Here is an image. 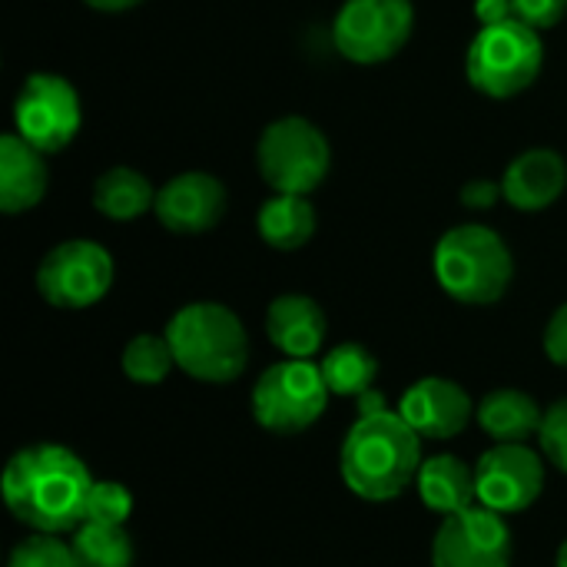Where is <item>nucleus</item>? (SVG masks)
I'll list each match as a JSON object with an SVG mask.
<instances>
[{
  "label": "nucleus",
  "mask_w": 567,
  "mask_h": 567,
  "mask_svg": "<svg viewBox=\"0 0 567 567\" xmlns=\"http://www.w3.org/2000/svg\"><path fill=\"white\" fill-rule=\"evenodd\" d=\"M50 169L40 150H33L20 133L0 136V209L7 216L30 213L47 196Z\"/></svg>",
  "instance_id": "17"
},
{
  "label": "nucleus",
  "mask_w": 567,
  "mask_h": 567,
  "mask_svg": "<svg viewBox=\"0 0 567 567\" xmlns=\"http://www.w3.org/2000/svg\"><path fill=\"white\" fill-rule=\"evenodd\" d=\"M478 505L498 515L532 508L545 492V465L528 445H495L475 465Z\"/></svg>",
  "instance_id": "12"
},
{
  "label": "nucleus",
  "mask_w": 567,
  "mask_h": 567,
  "mask_svg": "<svg viewBox=\"0 0 567 567\" xmlns=\"http://www.w3.org/2000/svg\"><path fill=\"white\" fill-rule=\"evenodd\" d=\"M545 412L522 389H495L478 405V425L495 445H528L542 432Z\"/></svg>",
  "instance_id": "18"
},
{
  "label": "nucleus",
  "mask_w": 567,
  "mask_h": 567,
  "mask_svg": "<svg viewBox=\"0 0 567 567\" xmlns=\"http://www.w3.org/2000/svg\"><path fill=\"white\" fill-rule=\"evenodd\" d=\"M226 206H229L226 186L213 173L189 169L159 186L153 216L159 219L163 229L176 236H203L223 223Z\"/></svg>",
  "instance_id": "13"
},
{
  "label": "nucleus",
  "mask_w": 567,
  "mask_h": 567,
  "mask_svg": "<svg viewBox=\"0 0 567 567\" xmlns=\"http://www.w3.org/2000/svg\"><path fill=\"white\" fill-rule=\"evenodd\" d=\"M90 10H100V13H123V10H133L140 7L143 0H83Z\"/></svg>",
  "instance_id": "32"
},
{
  "label": "nucleus",
  "mask_w": 567,
  "mask_h": 567,
  "mask_svg": "<svg viewBox=\"0 0 567 567\" xmlns=\"http://www.w3.org/2000/svg\"><path fill=\"white\" fill-rule=\"evenodd\" d=\"M515 17L535 30H551L565 20L567 0H512Z\"/></svg>",
  "instance_id": "28"
},
{
  "label": "nucleus",
  "mask_w": 567,
  "mask_h": 567,
  "mask_svg": "<svg viewBox=\"0 0 567 567\" xmlns=\"http://www.w3.org/2000/svg\"><path fill=\"white\" fill-rule=\"evenodd\" d=\"M419 498L425 508H432L435 515H455L465 512L478 502V488H475V468L465 465L455 455H435L425 458L419 468Z\"/></svg>",
  "instance_id": "19"
},
{
  "label": "nucleus",
  "mask_w": 567,
  "mask_h": 567,
  "mask_svg": "<svg viewBox=\"0 0 567 567\" xmlns=\"http://www.w3.org/2000/svg\"><path fill=\"white\" fill-rule=\"evenodd\" d=\"M319 369H322V379H326L329 392L342 395V399H362L365 392H372L375 375H379L375 355L359 342L336 346L332 352H326Z\"/></svg>",
  "instance_id": "22"
},
{
  "label": "nucleus",
  "mask_w": 567,
  "mask_h": 567,
  "mask_svg": "<svg viewBox=\"0 0 567 567\" xmlns=\"http://www.w3.org/2000/svg\"><path fill=\"white\" fill-rule=\"evenodd\" d=\"M73 558L76 567H130L133 565V542L123 525H96L83 522L73 532Z\"/></svg>",
  "instance_id": "23"
},
{
  "label": "nucleus",
  "mask_w": 567,
  "mask_h": 567,
  "mask_svg": "<svg viewBox=\"0 0 567 567\" xmlns=\"http://www.w3.org/2000/svg\"><path fill=\"white\" fill-rule=\"evenodd\" d=\"M156 186L130 169V166H110L106 173L96 176L93 183V209L103 216V219H113V223H133L146 213H153L156 206Z\"/></svg>",
  "instance_id": "21"
},
{
  "label": "nucleus",
  "mask_w": 567,
  "mask_h": 567,
  "mask_svg": "<svg viewBox=\"0 0 567 567\" xmlns=\"http://www.w3.org/2000/svg\"><path fill=\"white\" fill-rule=\"evenodd\" d=\"M545 352L555 365L567 369V302L548 319V329H545Z\"/></svg>",
  "instance_id": "29"
},
{
  "label": "nucleus",
  "mask_w": 567,
  "mask_h": 567,
  "mask_svg": "<svg viewBox=\"0 0 567 567\" xmlns=\"http://www.w3.org/2000/svg\"><path fill=\"white\" fill-rule=\"evenodd\" d=\"M472 399L468 392L452 382V379H419L399 405V415L415 429L419 439H432V442H445L465 432V425L472 422Z\"/></svg>",
  "instance_id": "14"
},
{
  "label": "nucleus",
  "mask_w": 567,
  "mask_h": 567,
  "mask_svg": "<svg viewBox=\"0 0 567 567\" xmlns=\"http://www.w3.org/2000/svg\"><path fill=\"white\" fill-rule=\"evenodd\" d=\"M538 439H542V449H545L548 462H551L558 472H565L567 475V399L555 402V405L545 412V422H542Z\"/></svg>",
  "instance_id": "27"
},
{
  "label": "nucleus",
  "mask_w": 567,
  "mask_h": 567,
  "mask_svg": "<svg viewBox=\"0 0 567 567\" xmlns=\"http://www.w3.org/2000/svg\"><path fill=\"white\" fill-rule=\"evenodd\" d=\"M0 488L10 515L20 525L40 535H63L83 525L93 478L83 458L70 449L30 445L7 462Z\"/></svg>",
  "instance_id": "1"
},
{
  "label": "nucleus",
  "mask_w": 567,
  "mask_h": 567,
  "mask_svg": "<svg viewBox=\"0 0 567 567\" xmlns=\"http://www.w3.org/2000/svg\"><path fill=\"white\" fill-rule=\"evenodd\" d=\"M7 567H76L73 558V548L63 545L56 535H33L27 542H20L13 551H10V561Z\"/></svg>",
  "instance_id": "26"
},
{
  "label": "nucleus",
  "mask_w": 567,
  "mask_h": 567,
  "mask_svg": "<svg viewBox=\"0 0 567 567\" xmlns=\"http://www.w3.org/2000/svg\"><path fill=\"white\" fill-rule=\"evenodd\" d=\"M173 346L176 369L196 382L226 385L249 365V336L239 316L223 302L183 306L163 332Z\"/></svg>",
  "instance_id": "3"
},
{
  "label": "nucleus",
  "mask_w": 567,
  "mask_h": 567,
  "mask_svg": "<svg viewBox=\"0 0 567 567\" xmlns=\"http://www.w3.org/2000/svg\"><path fill=\"white\" fill-rule=\"evenodd\" d=\"M512 565V532L505 515L472 505L465 512L445 515L432 542V567H508Z\"/></svg>",
  "instance_id": "11"
},
{
  "label": "nucleus",
  "mask_w": 567,
  "mask_h": 567,
  "mask_svg": "<svg viewBox=\"0 0 567 567\" xmlns=\"http://www.w3.org/2000/svg\"><path fill=\"white\" fill-rule=\"evenodd\" d=\"M332 166L326 133L306 116H282L269 123L256 143V169L272 193H316Z\"/></svg>",
  "instance_id": "6"
},
{
  "label": "nucleus",
  "mask_w": 567,
  "mask_h": 567,
  "mask_svg": "<svg viewBox=\"0 0 567 567\" xmlns=\"http://www.w3.org/2000/svg\"><path fill=\"white\" fill-rule=\"evenodd\" d=\"M432 266L442 292L462 306L498 302L515 276V256L508 243L482 223H462L442 233L432 252Z\"/></svg>",
  "instance_id": "4"
},
{
  "label": "nucleus",
  "mask_w": 567,
  "mask_h": 567,
  "mask_svg": "<svg viewBox=\"0 0 567 567\" xmlns=\"http://www.w3.org/2000/svg\"><path fill=\"white\" fill-rule=\"evenodd\" d=\"M316 226H319L316 206L309 203V196H296V193H272L256 213L259 239L279 252L302 249L316 236Z\"/></svg>",
  "instance_id": "20"
},
{
  "label": "nucleus",
  "mask_w": 567,
  "mask_h": 567,
  "mask_svg": "<svg viewBox=\"0 0 567 567\" xmlns=\"http://www.w3.org/2000/svg\"><path fill=\"white\" fill-rule=\"evenodd\" d=\"M266 336L286 359H312L326 342V312L302 292L276 296L266 309Z\"/></svg>",
  "instance_id": "16"
},
{
  "label": "nucleus",
  "mask_w": 567,
  "mask_h": 567,
  "mask_svg": "<svg viewBox=\"0 0 567 567\" xmlns=\"http://www.w3.org/2000/svg\"><path fill=\"white\" fill-rule=\"evenodd\" d=\"M475 17L478 23H502L508 17H515L512 0H475Z\"/></svg>",
  "instance_id": "31"
},
{
  "label": "nucleus",
  "mask_w": 567,
  "mask_h": 567,
  "mask_svg": "<svg viewBox=\"0 0 567 567\" xmlns=\"http://www.w3.org/2000/svg\"><path fill=\"white\" fill-rule=\"evenodd\" d=\"M133 512V495L120 482H93L83 508V522L96 525H126Z\"/></svg>",
  "instance_id": "25"
},
{
  "label": "nucleus",
  "mask_w": 567,
  "mask_h": 567,
  "mask_svg": "<svg viewBox=\"0 0 567 567\" xmlns=\"http://www.w3.org/2000/svg\"><path fill=\"white\" fill-rule=\"evenodd\" d=\"M83 126L76 86L60 73L23 76L13 100V133H20L43 156L66 150Z\"/></svg>",
  "instance_id": "8"
},
{
  "label": "nucleus",
  "mask_w": 567,
  "mask_h": 567,
  "mask_svg": "<svg viewBox=\"0 0 567 567\" xmlns=\"http://www.w3.org/2000/svg\"><path fill=\"white\" fill-rule=\"evenodd\" d=\"M329 395L319 365L309 359H282L259 375L252 389V415L266 432L296 435L322 419Z\"/></svg>",
  "instance_id": "7"
},
{
  "label": "nucleus",
  "mask_w": 567,
  "mask_h": 567,
  "mask_svg": "<svg viewBox=\"0 0 567 567\" xmlns=\"http://www.w3.org/2000/svg\"><path fill=\"white\" fill-rule=\"evenodd\" d=\"M558 567H567V542L558 548V561H555Z\"/></svg>",
  "instance_id": "33"
},
{
  "label": "nucleus",
  "mask_w": 567,
  "mask_h": 567,
  "mask_svg": "<svg viewBox=\"0 0 567 567\" xmlns=\"http://www.w3.org/2000/svg\"><path fill=\"white\" fill-rule=\"evenodd\" d=\"M412 27V0H346L332 20V43L346 60L375 66L402 53Z\"/></svg>",
  "instance_id": "9"
},
{
  "label": "nucleus",
  "mask_w": 567,
  "mask_h": 567,
  "mask_svg": "<svg viewBox=\"0 0 567 567\" xmlns=\"http://www.w3.org/2000/svg\"><path fill=\"white\" fill-rule=\"evenodd\" d=\"M113 286V256L93 239H66L37 266V292L53 309H90Z\"/></svg>",
  "instance_id": "10"
},
{
  "label": "nucleus",
  "mask_w": 567,
  "mask_h": 567,
  "mask_svg": "<svg viewBox=\"0 0 567 567\" xmlns=\"http://www.w3.org/2000/svg\"><path fill=\"white\" fill-rule=\"evenodd\" d=\"M359 405L362 415L339 452L342 482L365 502H392L419 478L422 439L399 412L385 409V399L375 389L365 392Z\"/></svg>",
  "instance_id": "2"
},
{
  "label": "nucleus",
  "mask_w": 567,
  "mask_h": 567,
  "mask_svg": "<svg viewBox=\"0 0 567 567\" xmlns=\"http://www.w3.org/2000/svg\"><path fill=\"white\" fill-rule=\"evenodd\" d=\"M498 199H505V193H502V183L495 179H468L462 186V206L468 209H492Z\"/></svg>",
  "instance_id": "30"
},
{
  "label": "nucleus",
  "mask_w": 567,
  "mask_h": 567,
  "mask_svg": "<svg viewBox=\"0 0 567 567\" xmlns=\"http://www.w3.org/2000/svg\"><path fill=\"white\" fill-rule=\"evenodd\" d=\"M123 375L136 385H159L173 369H176V355L166 336H133L123 349Z\"/></svg>",
  "instance_id": "24"
},
{
  "label": "nucleus",
  "mask_w": 567,
  "mask_h": 567,
  "mask_svg": "<svg viewBox=\"0 0 567 567\" xmlns=\"http://www.w3.org/2000/svg\"><path fill=\"white\" fill-rule=\"evenodd\" d=\"M542 30L522 23L518 17H508L502 23H482L465 53L468 83L492 100H512L525 93L542 76Z\"/></svg>",
  "instance_id": "5"
},
{
  "label": "nucleus",
  "mask_w": 567,
  "mask_h": 567,
  "mask_svg": "<svg viewBox=\"0 0 567 567\" xmlns=\"http://www.w3.org/2000/svg\"><path fill=\"white\" fill-rule=\"evenodd\" d=\"M567 189V163L555 150H525L502 176L505 203L518 213H545Z\"/></svg>",
  "instance_id": "15"
}]
</instances>
